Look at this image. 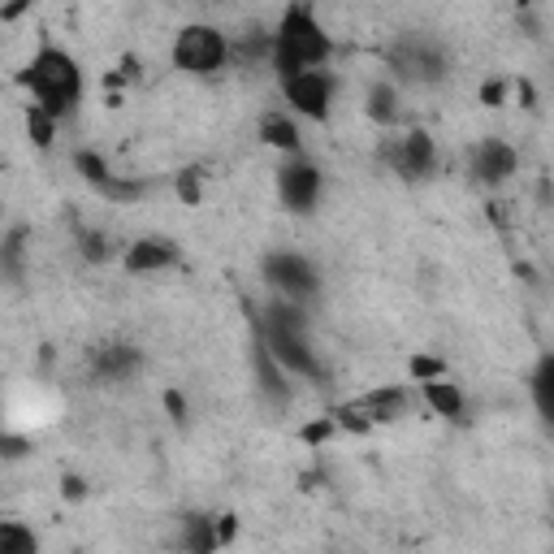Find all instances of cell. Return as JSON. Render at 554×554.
I'll return each mask as SVG.
<instances>
[{"instance_id":"1","label":"cell","mask_w":554,"mask_h":554,"mask_svg":"<svg viewBox=\"0 0 554 554\" xmlns=\"http://www.w3.org/2000/svg\"><path fill=\"white\" fill-rule=\"evenodd\" d=\"M329 52H334V39L321 22L312 18V9L303 5H290L282 13V22H277V31L269 39V61L277 78H290L299 70H316V65L329 61Z\"/></svg>"},{"instance_id":"2","label":"cell","mask_w":554,"mask_h":554,"mask_svg":"<svg viewBox=\"0 0 554 554\" xmlns=\"http://www.w3.org/2000/svg\"><path fill=\"white\" fill-rule=\"evenodd\" d=\"M18 83L31 91L39 109H48L57 122L65 113H74L78 96H83V70H78V61L61 48H39L31 65L18 74Z\"/></svg>"},{"instance_id":"3","label":"cell","mask_w":554,"mask_h":554,"mask_svg":"<svg viewBox=\"0 0 554 554\" xmlns=\"http://www.w3.org/2000/svg\"><path fill=\"white\" fill-rule=\"evenodd\" d=\"M174 61H178V70H187V74H217L221 65L230 61V39L208 22L182 26L174 39Z\"/></svg>"},{"instance_id":"4","label":"cell","mask_w":554,"mask_h":554,"mask_svg":"<svg viewBox=\"0 0 554 554\" xmlns=\"http://www.w3.org/2000/svg\"><path fill=\"white\" fill-rule=\"evenodd\" d=\"M321 187H325V174L308 156H290V161L277 169V195H282V204L290 213H312V208L321 204Z\"/></svg>"},{"instance_id":"5","label":"cell","mask_w":554,"mask_h":554,"mask_svg":"<svg viewBox=\"0 0 554 554\" xmlns=\"http://www.w3.org/2000/svg\"><path fill=\"white\" fill-rule=\"evenodd\" d=\"M282 91H286V104L312 122H325L329 117V104H334V78H329L321 65L316 70H299L282 78Z\"/></svg>"},{"instance_id":"6","label":"cell","mask_w":554,"mask_h":554,"mask_svg":"<svg viewBox=\"0 0 554 554\" xmlns=\"http://www.w3.org/2000/svg\"><path fill=\"white\" fill-rule=\"evenodd\" d=\"M260 342L273 351V360L286 368V373H299V377H325L321 360L316 351L308 347V329H277V325H265Z\"/></svg>"},{"instance_id":"7","label":"cell","mask_w":554,"mask_h":554,"mask_svg":"<svg viewBox=\"0 0 554 554\" xmlns=\"http://www.w3.org/2000/svg\"><path fill=\"white\" fill-rule=\"evenodd\" d=\"M265 273H269V282L277 286V295H286V299H308L321 290V277H316V269L308 265L303 256L295 252H277L265 260Z\"/></svg>"},{"instance_id":"8","label":"cell","mask_w":554,"mask_h":554,"mask_svg":"<svg viewBox=\"0 0 554 554\" xmlns=\"http://www.w3.org/2000/svg\"><path fill=\"white\" fill-rule=\"evenodd\" d=\"M516 169H520V156L507 139H481L477 148H472V178L485 182V187L507 182Z\"/></svg>"},{"instance_id":"9","label":"cell","mask_w":554,"mask_h":554,"mask_svg":"<svg viewBox=\"0 0 554 554\" xmlns=\"http://www.w3.org/2000/svg\"><path fill=\"white\" fill-rule=\"evenodd\" d=\"M386 156H390V165L399 169V174L420 178V174H429V169H433V161H438V148H433L429 130H407V135L394 143Z\"/></svg>"},{"instance_id":"10","label":"cell","mask_w":554,"mask_h":554,"mask_svg":"<svg viewBox=\"0 0 554 554\" xmlns=\"http://www.w3.org/2000/svg\"><path fill=\"white\" fill-rule=\"evenodd\" d=\"M122 265L130 273H161V269H174L178 265V247L165 243V239H139L126 247Z\"/></svg>"},{"instance_id":"11","label":"cell","mask_w":554,"mask_h":554,"mask_svg":"<svg viewBox=\"0 0 554 554\" xmlns=\"http://www.w3.org/2000/svg\"><path fill=\"white\" fill-rule=\"evenodd\" d=\"M256 377H260V390H265L273 403H286V399H290L286 368L273 360V351L265 347V342H256Z\"/></svg>"},{"instance_id":"12","label":"cell","mask_w":554,"mask_h":554,"mask_svg":"<svg viewBox=\"0 0 554 554\" xmlns=\"http://www.w3.org/2000/svg\"><path fill=\"white\" fill-rule=\"evenodd\" d=\"M420 394H425V403L438 416H459V412H464V394H459L455 381H446V373L442 377H429L425 386H420Z\"/></svg>"},{"instance_id":"13","label":"cell","mask_w":554,"mask_h":554,"mask_svg":"<svg viewBox=\"0 0 554 554\" xmlns=\"http://www.w3.org/2000/svg\"><path fill=\"white\" fill-rule=\"evenodd\" d=\"M260 139L269 143L277 152H299V126L290 122L282 113H265L260 117Z\"/></svg>"},{"instance_id":"14","label":"cell","mask_w":554,"mask_h":554,"mask_svg":"<svg viewBox=\"0 0 554 554\" xmlns=\"http://www.w3.org/2000/svg\"><path fill=\"white\" fill-rule=\"evenodd\" d=\"M135 364H139V351L126 347V342H109V347H100V355H96V368L104 377H130Z\"/></svg>"},{"instance_id":"15","label":"cell","mask_w":554,"mask_h":554,"mask_svg":"<svg viewBox=\"0 0 554 554\" xmlns=\"http://www.w3.org/2000/svg\"><path fill=\"white\" fill-rule=\"evenodd\" d=\"M360 412L368 416V420H399L403 412H407V394L403 390H377V394H368V399L360 403Z\"/></svg>"},{"instance_id":"16","label":"cell","mask_w":554,"mask_h":554,"mask_svg":"<svg viewBox=\"0 0 554 554\" xmlns=\"http://www.w3.org/2000/svg\"><path fill=\"white\" fill-rule=\"evenodd\" d=\"M182 546L195 550V554H208V550H217V524L208 520V516H187V537H182Z\"/></svg>"},{"instance_id":"17","label":"cell","mask_w":554,"mask_h":554,"mask_svg":"<svg viewBox=\"0 0 554 554\" xmlns=\"http://www.w3.org/2000/svg\"><path fill=\"white\" fill-rule=\"evenodd\" d=\"M26 135H31L35 148H52V139H57V117L48 109H39V104H31V109H26Z\"/></svg>"},{"instance_id":"18","label":"cell","mask_w":554,"mask_h":554,"mask_svg":"<svg viewBox=\"0 0 554 554\" xmlns=\"http://www.w3.org/2000/svg\"><path fill=\"white\" fill-rule=\"evenodd\" d=\"M39 542H35V533L26 529V524L18 520H0V554H31Z\"/></svg>"},{"instance_id":"19","label":"cell","mask_w":554,"mask_h":554,"mask_svg":"<svg viewBox=\"0 0 554 554\" xmlns=\"http://www.w3.org/2000/svg\"><path fill=\"white\" fill-rule=\"evenodd\" d=\"M368 113H373L377 122H394V117H399V96H394L390 83H377L368 91Z\"/></svg>"},{"instance_id":"20","label":"cell","mask_w":554,"mask_h":554,"mask_svg":"<svg viewBox=\"0 0 554 554\" xmlns=\"http://www.w3.org/2000/svg\"><path fill=\"white\" fill-rule=\"evenodd\" d=\"M550 386H554V360L550 355H542V364H537V373H533V394H537V412H542L550 420Z\"/></svg>"},{"instance_id":"21","label":"cell","mask_w":554,"mask_h":554,"mask_svg":"<svg viewBox=\"0 0 554 554\" xmlns=\"http://www.w3.org/2000/svg\"><path fill=\"white\" fill-rule=\"evenodd\" d=\"M74 169H78V174H83L96 191H104V182L113 178L109 165H104V156H96V152H78V156H74Z\"/></svg>"},{"instance_id":"22","label":"cell","mask_w":554,"mask_h":554,"mask_svg":"<svg viewBox=\"0 0 554 554\" xmlns=\"http://www.w3.org/2000/svg\"><path fill=\"white\" fill-rule=\"evenodd\" d=\"M78 247H83V256L91 260V265H100V260H109V239L96 230H83L78 234Z\"/></svg>"},{"instance_id":"23","label":"cell","mask_w":554,"mask_h":554,"mask_svg":"<svg viewBox=\"0 0 554 554\" xmlns=\"http://www.w3.org/2000/svg\"><path fill=\"white\" fill-rule=\"evenodd\" d=\"M174 187H178V200H182V204H200V195H204V191H200V169H182Z\"/></svg>"},{"instance_id":"24","label":"cell","mask_w":554,"mask_h":554,"mask_svg":"<svg viewBox=\"0 0 554 554\" xmlns=\"http://www.w3.org/2000/svg\"><path fill=\"white\" fill-rule=\"evenodd\" d=\"M446 368H442V360H429V355H416L412 360V377L416 381H429V377H442Z\"/></svg>"},{"instance_id":"25","label":"cell","mask_w":554,"mask_h":554,"mask_svg":"<svg viewBox=\"0 0 554 554\" xmlns=\"http://www.w3.org/2000/svg\"><path fill=\"white\" fill-rule=\"evenodd\" d=\"M329 433H334V420H316V425H303V433H299V438L316 446V442H325Z\"/></svg>"},{"instance_id":"26","label":"cell","mask_w":554,"mask_h":554,"mask_svg":"<svg viewBox=\"0 0 554 554\" xmlns=\"http://www.w3.org/2000/svg\"><path fill=\"white\" fill-rule=\"evenodd\" d=\"M217 524V542L226 546V542H234V529H239V524H234V516H221V520H213Z\"/></svg>"},{"instance_id":"27","label":"cell","mask_w":554,"mask_h":554,"mask_svg":"<svg viewBox=\"0 0 554 554\" xmlns=\"http://www.w3.org/2000/svg\"><path fill=\"white\" fill-rule=\"evenodd\" d=\"M61 494H65V498H83V494H87V481H83V477H65V481H61Z\"/></svg>"},{"instance_id":"28","label":"cell","mask_w":554,"mask_h":554,"mask_svg":"<svg viewBox=\"0 0 554 554\" xmlns=\"http://www.w3.org/2000/svg\"><path fill=\"white\" fill-rule=\"evenodd\" d=\"M481 100L490 104V109H498V104H503V83H490V87H481Z\"/></svg>"},{"instance_id":"29","label":"cell","mask_w":554,"mask_h":554,"mask_svg":"<svg viewBox=\"0 0 554 554\" xmlns=\"http://www.w3.org/2000/svg\"><path fill=\"white\" fill-rule=\"evenodd\" d=\"M165 407L174 412L178 420H182V412H187V403H182V394H165Z\"/></svg>"},{"instance_id":"30","label":"cell","mask_w":554,"mask_h":554,"mask_svg":"<svg viewBox=\"0 0 554 554\" xmlns=\"http://www.w3.org/2000/svg\"><path fill=\"white\" fill-rule=\"evenodd\" d=\"M0 412H5V403H0ZM0 438H5V433H0Z\"/></svg>"},{"instance_id":"31","label":"cell","mask_w":554,"mask_h":554,"mask_svg":"<svg viewBox=\"0 0 554 554\" xmlns=\"http://www.w3.org/2000/svg\"><path fill=\"white\" fill-rule=\"evenodd\" d=\"M524 5H529V0H524Z\"/></svg>"}]
</instances>
